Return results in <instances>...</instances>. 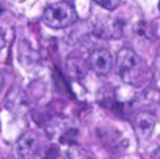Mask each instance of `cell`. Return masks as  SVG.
Returning <instances> with one entry per match:
<instances>
[{
    "mask_svg": "<svg viewBox=\"0 0 160 159\" xmlns=\"http://www.w3.org/2000/svg\"><path fill=\"white\" fill-rule=\"evenodd\" d=\"M140 68H141V61L132 49L122 47L118 52V55H116V72H118L121 81L129 82V84L133 82L135 77L138 76Z\"/></svg>",
    "mask_w": 160,
    "mask_h": 159,
    "instance_id": "obj_2",
    "label": "cell"
},
{
    "mask_svg": "<svg viewBox=\"0 0 160 159\" xmlns=\"http://www.w3.org/2000/svg\"><path fill=\"white\" fill-rule=\"evenodd\" d=\"M133 33H135L138 38L146 40V41H149V40L152 38L151 29H149V25H148V24H144V22H140V24H138V25L133 29Z\"/></svg>",
    "mask_w": 160,
    "mask_h": 159,
    "instance_id": "obj_9",
    "label": "cell"
},
{
    "mask_svg": "<svg viewBox=\"0 0 160 159\" xmlns=\"http://www.w3.org/2000/svg\"><path fill=\"white\" fill-rule=\"evenodd\" d=\"M7 107H8L10 110H13V112L22 110V109L25 107V101H24V98H22V93L18 92V90H13V92L8 95V98H7Z\"/></svg>",
    "mask_w": 160,
    "mask_h": 159,
    "instance_id": "obj_8",
    "label": "cell"
},
{
    "mask_svg": "<svg viewBox=\"0 0 160 159\" xmlns=\"http://www.w3.org/2000/svg\"><path fill=\"white\" fill-rule=\"evenodd\" d=\"M155 123H157V118L154 114L151 112H146V110H141L135 115L133 118V126H135V131L138 134L140 139L146 140L151 137L154 128H155Z\"/></svg>",
    "mask_w": 160,
    "mask_h": 159,
    "instance_id": "obj_4",
    "label": "cell"
},
{
    "mask_svg": "<svg viewBox=\"0 0 160 159\" xmlns=\"http://www.w3.org/2000/svg\"><path fill=\"white\" fill-rule=\"evenodd\" d=\"M66 157L68 159H94V156L90 153V150L80 146L77 143L69 145L66 150Z\"/></svg>",
    "mask_w": 160,
    "mask_h": 159,
    "instance_id": "obj_7",
    "label": "cell"
},
{
    "mask_svg": "<svg viewBox=\"0 0 160 159\" xmlns=\"http://www.w3.org/2000/svg\"><path fill=\"white\" fill-rule=\"evenodd\" d=\"M90 66L96 74H107L113 68V57L105 49H98L90 57Z\"/></svg>",
    "mask_w": 160,
    "mask_h": 159,
    "instance_id": "obj_5",
    "label": "cell"
},
{
    "mask_svg": "<svg viewBox=\"0 0 160 159\" xmlns=\"http://www.w3.org/2000/svg\"><path fill=\"white\" fill-rule=\"evenodd\" d=\"M3 47H5V36H3L2 30H0V50H2Z\"/></svg>",
    "mask_w": 160,
    "mask_h": 159,
    "instance_id": "obj_13",
    "label": "cell"
},
{
    "mask_svg": "<svg viewBox=\"0 0 160 159\" xmlns=\"http://www.w3.org/2000/svg\"><path fill=\"white\" fill-rule=\"evenodd\" d=\"M77 21V11L72 5L66 2H58L53 5H49L44 10L42 14V22L50 27V29H66L71 27Z\"/></svg>",
    "mask_w": 160,
    "mask_h": 159,
    "instance_id": "obj_1",
    "label": "cell"
},
{
    "mask_svg": "<svg viewBox=\"0 0 160 159\" xmlns=\"http://www.w3.org/2000/svg\"><path fill=\"white\" fill-rule=\"evenodd\" d=\"M38 145H39L38 135L33 131H27L14 143V156L18 159H28L35 154V151L38 150Z\"/></svg>",
    "mask_w": 160,
    "mask_h": 159,
    "instance_id": "obj_3",
    "label": "cell"
},
{
    "mask_svg": "<svg viewBox=\"0 0 160 159\" xmlns=\"http://www.w3.org/2000/svg\"><path fill=\"white\" fill-rule=\"evenodd\" d=\"M58 157V148L55 145L49 146V150L46 151V157L44 159H57Z\"/></svg>",
    "mask_w": 160,
    "mask_h": 159,
    "instance_id": "obj_12",
    "label": "cell"
},
{
    "mask_svg": "<svg viewBox=\"0 0 160 159\" xmlns=\"http://www.w3.org/2000/svg\"><path fill=\"white\" fill-rule=\"evenodd\" d=\"M78 135V131L77 128H68L61 135H60V142L61 143H69V145H74L75 143V139Z\"/></svg>",
    "mask_w": 160,
    "mask_h": 159,
    "instance_id": "obj_10",
    "label": "cell"
},
{
    "mask_svg": "<svg viewBox=\"0 0 160 159\" xmlns=\"http://www.w3.org/2000/svg\"><path fill=\"white\" fill-rule=\"evenodd\" d=\"M158 8H160V2H158Z\"/></svg>",
    "mask_w": 160,
    "mask_h": 159,
    "instance_id": "obj_14",
    "label": "cell"
},
{
    "mask_svg": "<svg viewBox=\"0 0 160 159\" xmlns=\"http://www.w3.org/2000/svg\"><path fill=\"white\" fill-rule=\"evenodd\" d=\"M94 3L99 5L101 8L107 10V11H113V10H116L119 7L121 0H94Z\"/></svg>",
    "mask_w": 160,
    "mask_h": 159,
    "instance_id": "obj_11",
    "label": "cell"
},
{
    "mask_svg": "<svg viewBox=\"0 0 160 159\" xmlns=\"http://www.w3.org/2000/svg\"><path fill=\"white\" fill-rule=\"evenodd\" d=\"M66 69H68L69 77L74 79V81H78V82L83 81L87 77V72H88L87 63L80 57H69L66 61Z\"/></svg>",
    "mask_w": 160,
    "mask_h": 159,
    "instance_id": "obj_6",
    "label": "cell"
}]
</instances>
